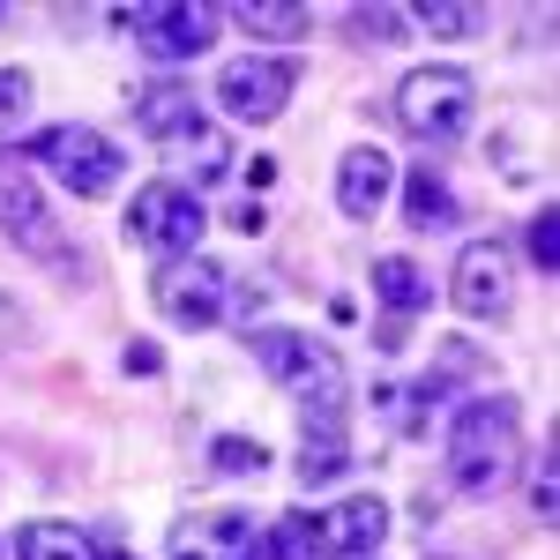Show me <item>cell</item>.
<instances>
[{"label":"cell","mask_w":560,"mask_h":560,"mask_svg":"<svg viewBox=\"0 0 560 560\" xmlns=\"http://www.w3.org/2000/svg\"><path fill=\"white\" fill-rule=\"evenodd\" d=\"M0 224H8L23 247H38V255H60V240H52V224H45L38 187H31L23 173H0Z\"/></svg>","instance_id":"15"},{"label":"cell","mask_w":560,"mask_h":560,"mask_svg":"<svg viewBox=\"0 0 560 560\" xmlns=\"http://www.w3.org/2000/svg\"><path fill=\"white\" fill-rule=\"evenodd\" d=\"M113 23H128L150 60H195L217 45L224 8H210V0H135V8H113Z\"/></svg>","instance_id":"4"},{"label":"cell","mask_w":560,"mask_h":560,"mask_svg":"<svg viewBox=\"0 0 560 560\" xmlns=\"http://www.w3.org/2000/svg\"><path fill=\"white\" fill-rule=\"evenodd\" d=\"M23 158L38 165L45 179H60L68 195H83V202H97V195H113L120 179H128V142H113V135L83 128V120H60V128H38L31 142H23Z\"/></svg>","instance_id":"3"},{"label":"cell","mask_w":560,"mask_h":560,"mask_svg":"<svg viewBox=\"0 0 560 560\" xmlns=\"http://www.w3.org/2000/svg\"><path fill=\"white\" fill-rule=\"evenodd\" d=\"M210 464H217V471H240V478H255L261 464H269V456H261V448L247 441V433H224V441L210 448Z\"/></svg>","instance_id":"27"},{"label":"cell","mask_w":560,"mask_h":560,"mask_svg":"<svg viewBox=\"0 0 560 560\" xmlns=\"http://www.w3.org/2000/svg\"><path fill=\"white\" fill-rule=\"evenodd\" d=\"M165 158H173L179 173H187V187H210V179L232 173V142H224L210 120H195V128L179 135V142H165Z\"/></svg>","instance_id":"16"},{"label":"cell","mask_w":560,"mask_h":560,"mask_svg":"<svg viewBox=\"0 0 560 560\" xmlns=\"http://www.w3.org/2000/svg\"><path fill=\"white\" fill-rule=\"evenodd\" d=\"M411 23L433 31V38H478L486 8H471V0H419V8H411Z\"/></svg>","instance_id":"21"},{"label":"cell","mask_w":560,"mask_h":560,"mask_svg":"<svg viewBox=\"0 0 560 560\" xmlns=\"http://www.w3.org/2000/svg\"><path fill=\"white\" fill-rule=\"evenodd\" d=\"M382 202H388V158L374 142H359V150L337 158V210H345L351 224H366Z\"/></svg>","instance_id":"12"},{"label":"cell","mask_w":560,"mask_h":560,"mask_svg":"<svg viewBox=\"0 0 560 560\" xmlns=\"http://www.w3.org/2000/svg\"><path fill=\"white\" fill-rule=\"evenodd\" d=\"M8 345H23V306L15 300H0V351Z\"/></svg>","instance_id":"29"},{"label":"cell","mask_w":560,"mask_h":560,"mask_svg":"<svg viewBox=\"0 0 560 560\" xmlns=\"http://www.w3.org/2000/svg\"><path fill=\"white\" fill-rule=\"evenodd\" d=\"M15 560H97V546H90L75 523L38 516V523H23V530H15Z\"/></svg>","instance_id":"19"},{"label":"cell","mask_w":560,"mask_h":560,"mask_svg":"<svg viewBox=\"0 0 560 560\" xmlns=\"http://www.w3.org/2000/svg\"><path fill=\"white\" fill-rule=\"evenodd\" d=\"M128 232L150 247V255L187 261L195 247H202V232H210V210H202V195H195L187 179H150V187L128 202Z\"/></svg>","instance_id":"5"},{"label":"cell","mask_w":560,"mask_h":560,"mask_svg":"<svg viewBox=\"0 0 560 560\" xmlns=\"http://www.w3.org/2000/svg\"><path fill=\"white\" fill-rule=\"evenodd\" d=\"M255 560H322V553L306 546V523H300V516H284V523H277V530H269V538L255 546Z\"/></svg>","instance_id":"26"},{"label":"cell","mask_w":560,"mask_h":560,"mask_svg":"<svg viewBox=\"0 0 560 560\" xmlns=\"http://www.w3.org/2000/svg\"><path fill=\"white\" fill-rule=\"evenodd\" d=\"M411 31V8H351V38L366 45H396Z\"/></svg>","instance_id":"24"},{"label":"cell","mask_w":560,"mask_h":560,"mask_svg":"<svg viewBox=\"0 0 560 560\" xmlns=\"http://www.w3.org/2000/svg\"><path fill=\"white\" fill-rule=\"evenodd\" d=\"M448 300L464 322H501L509 306H516V261L501 240H471L464 255H456V277H448Z\"/></svg>","instance_id":"8"},{"label":"cell","mask_w":560,"mask_h":560,"mask_svg":"<svg viewBox=\"0 0 560 560\" xmlns=\"http://www.w3.org/2000/svg\"><path fill=\"white\" fill-rule=\"evenodd\" d=\"M351 464V433H345V411H329V419H314L300 441V486H329V478Z\"/></svg>","instance_id":"17"},{"label":"cell","mask_w":560,"mask_h":560,"mask_svg":"<svg viewBox=\"0 0 560 560\" xmlns=\"http://www.w3.org/2000/svg\"><path fill=\"white\" fill-rule=\"evenodd\" d=\"M530 509H538V523L560 516V433H546L538 441V471H530Z\"/></svg>","instance_id":"22"},{"label":"cell","mask_w":560,"mask_h":560,"mask_svg":"<svg viewBox=\"0 0 560 560\" xmlns=\"http://www.w3.org/2000/svg\"><path fill=\"white\" fill-rule=\"evenodd\" d=\"M292 83H300V68H292V60L247 52V60H232V68L217 75V105H224L240 128H269V120L292 105Z\"/></svg>","instance_id":"7"},{"label":"cell","mask_w":560,"mask_h":560,"mask_svg":"<svg viewBox=\"0 0 560 560\" xmlns=\"http://www.w3.org/2000/svg\"><path fill=\"white\" fill-rule=\"evenodd\" d=\"M523 456V404L516 396H471L448 419V486L464 501H493Z\"/></svg>","instance_id":"1"},{"label":"cell","mask_w":560,"mask_h":560,"mask_svg":"<svg viewBox=\"0 0 560 560\" xmlns=\"http://www.w3.org/2000/svg\"><path fill=\"white\" fill-rule=\"evenodd\" d=\"M247 351H255V366L284 388V396H300V411H314V419L345 411L351 366H345V351L329 345V337H306V329H255Z\"/></svg>","instance_id":"2"},{"label":"cell","mask_w":560,"mask_h":560,"mask_svg":"<svg viewBox=\"0 0 560 560\" xmlns=\"http://www.w3.org/2000/svg\"><path fill=\"white\" fill-rule=\"evenodd\" d=\"M31 68H0V135L23 128V113H31Z\"/></svg>","instance_id":"25"},{"label":"cell","mask_w":560,"mask_h":560,"mask_svg":"<svg viewBox=\"0 0 560 560\" xmlns=\"http://www.w3.org/2000/svg\"><path fill=\"white\" fill-rule=\"evenodd\" d=\"M224 23H240L247 38H269V45H292V38H306V15L300 0H240V8H224Z\"/></svg>","instance_id":"18"},{"label":"cell","mask_w":560,"mask_h":560,"mask_svg":"<svg viewBox=\"0 0 560 560\" xmlns=\"http://www.w3.org/2000/svg\"><path fill=\"white\" fill-rule=\"evenodd\" d=\"M471 75L464 68H411L396 83V120L419 135V142H456L471 128Z\"/></svg>","instance_id":"6"},{"label":"cell","mask_w":560,"mask_h":560,"mask_svg":"<svg viewBox=\"0 0 560 560\" xmlns=\"http://www.w3.org/2000/svg\"><path fill=\"white\" fill-rule=\"evenodd\" d=\"M158 306H165V322H179V329H217L224 306H232V277L202 255L165 261L158 269Z\"/></svg>","instance_id":"10"},{"label":"cell","mask_w":560,"mask_h":560,"mask_svg":"<svg viewBox=\"0 0 560 560\" xmlns=\"http://www.w3.org/2000/svg\"><path fill=\"white\" fill-rule=\"evenodd\" d=\"M255 523L247 509H195V516L173 523L165 538V560H255Z\"/></svg>","instance_id":"11"},{"label":"cell","mask_w":560,"mask_h":560,"mask_svg":"<svg viewBox=\"0 0 560 560\" xmlns=\"http://www.w3.org/2000/svg\"><path fill=\"white\" fill-rule=\"evenodd\" d=\"M120 366H128V374H158V366H165V351L150 345V337H135V345L120 351Z\"/></svg>","instance_id":"28"},{"label":"cell","mask_w":560,"mask_h":560,"mask_svg":"<svg viewBox=\"0 0 560 560\" xmlns=\"http://www.w3.org/2000/svg\"><path fill=\"white\" fill-rule=\"evenodd\" d=\"M523 247H530V261H538V277H553V269H560V210H553V202H538L530 232H523Z\"/></svg>","instance_id":"23"},{"label":"cell","mask_w":560,"mask_h":560,"mask_svg":"<svg viewBox=\"0 0 560 560\" xmlns=\"http://www.w3.org/2000/svg\"><path fill=\"white\" fill-rule=\"evenodd\" d=\"M306 523V546L322 560H374L388 538V501L382 493H351L337 509H322V516H300Z\"/></svg>","instance_id":"9"},{"label":"cell","mask_w":560,"mask_h":560,"mask_svg":"<svg viewBox=\"0 0 560 560\" xmlns=\"http://www.w3.org/2000/svg\"><path fill=\"white\" fill-rule=\"evenodd\" d=\"M404 217H411V232H448V224L464 217V202L448 195V179L411 173V179H404Z\"/></svg>","instance_id":"20"},{"label":"cell","mask_w":560,"mask_h":560,"mask_svg":"<svg viewBox=\"0 0 560 560\" xmlns=\"http://www.w3.org/2000/svg\"><path fill=\"white\" fill-rule=\"evenodd\" d=\"M195 120H202V105H195V90H187V83H150L142 97H135V128L150 135L158 150H165V142H179Z\"/></svg>","instance_id":"13"},{"label":"cell","mask_w":560,"mask_h":560,"mask_svg":"<svg viewBox=\"0 0 560 560\" xmlns=\"http://www.w3.org/2000/svg\"><path fill=\"white\" fill-rule=\"evenodd\" d=\"M366 277H374V300H382L396 322H419V314L433 306V277L419 269V261H404V255H374V269H366Z\"/></svg>","instance_id":"14"}]
</instances>
